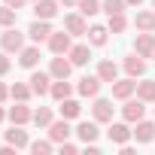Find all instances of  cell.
<instances>
[{
	"label": "cell",
	"instance_id": "obj_1",
	"mask_svg": "<svg viewBox=\"0 0 155 155\" xmlns=\"http://www.w3.org/2000/svg\"><path fill=\"white\" fill-rule=\"evenodd\" d=\"M107 140H110L113 146H125V143H131V140H134V125H131V122H110V128H107Z\"/></svg>",
	"mask_w": 155,
	"mask_h": 155
},
{
	"label": "cell",
	"instance_id": "obj_2",
	"mask_svg": "<svg viewBox=\"0 0 155 155\" xmlns=\"http://www.w3.org/2000/svg\"><path fill=\"white\" fill-rule=\"evenodd\" d=\"M101 85H104V79H101L97 73H85L82 79L76 82V94H79V97H91V101H94V97L101 94Z\"/></svg>",
	"mask_w": 155,
	"mask_h": 155
},
{
	"label": "cell",
	"instance_id": "obj_3",
	"mask_svg": "<svg viewBox=\"0 0 155 155\" xmlns=\"http://www.w3.org/2000/svg\"><path fill=\"white\" fill-rule=\"evenodd\" d=\"M28 82H31V91H34L37 97H46V94L52 91V73H49V70H31Z\"/></svg>",
	"mask_w": 155,
	"mask_h": 155
},
{
	"label": "cell",
	"instance_id": "obj_4",
	"mask_svg": "<svg viewBox=\"0 0 155 155\" xmlns=\"http://www.w3.org/2000/svg\"><path fill=\"white\" fill-rule=\"evenodd\" d=\"M0 49L9 52V55H18L25 49V34H18L15 28H3V34H0Z\"/></svg>",
	"mask_w": 155,
	"mask_h": 155
},
{
	"label": "cell",
	"instance_id": "obj_5",
	"mask_svg": "<svg viewBox=\"0 0 155 155\" xmlns=\"http://www.w3.org/2000/svg\"><path fill=\"white\" fill-rule=\"evenodd\" d=\"M46 46H49L52 55H67L70 46H73V34H67V31H52L49 40H46Z\"/></svg>",
	"mask_w": 155,
	"mask_h": 155
},
{
	"label": "cell",
	"instance_id": "obj_6",
	"mask_svg": "<svg viewBox=\"0 0 155 155\" xmlns=\"http://www.w3.org/2000/svg\"><path fill=\"white\" fill-rule=\"evenodd\" d=\"M113 113H116V107H113L110 97H94V104H91V119H94V122L110 125V122H113Z\"/></svg>",
	"mask_w": 155,
	"mask_h": 155
},
{
	"label": "cell",
	"instance_id": "obj_7",
	"mask_svg": "<svg viewBox=\"0 0 155 155\" xmlns=\"http://www.w3.org/2000/svg\"><path fill=\"white\" fill-rule=\"evenodd\" d=\"M64 31L67 34H73V37H85L88 34V21H85V15L76 9V12H67L64 15Z\"/></svg>",
	"mask_w": 155,
	"mask_h": 155
},
{
	"label": "cell",
	"instance_id": "obj_8",
	"mask_svg": "<svg viewBox=\"0 0 155 155\" xmlns=\"http://www.w3.org/2000/svg\"><path fill=\"white\" fill-rule=\"evenodd\" d=\"M122 119H125V122H131V125H134V122H140V119H146V101H140V97H137V101H134V97H128V101H125V107H122Z\"/></svg>",
	"mask_w": 155,
	"mask_h": 155
},
{
	"label": "cell",
	"instance_id": "obj_9",
	"mask_svg": "<svg viewBox=\"0 0 155 155\" xmlns=\"http://www.w3.org/2000/svg\"><path fill=\"white\" fill-rule=\"evenodd\" d=\"M134 52L140 58H152L155 55V31H140L134 40Z\"/></svg>",
	"mask_w": 155,
	"mask_h": 155
},
{
	"label": "cell",
	"instance_id": "obj_10",
	"mask_svg": "<svg viewBox=\"0 0 155 155\" xmlns=\"http://www.w3.org/2000/svg\"><path fill=\"white\" fill-rule=\"evenodd\" d=\"M49 73H52V79H70V73H73V61L67 55H55L49 61Z\"/></svg>",
	"mask_w": 155,
	"mask_h": 155
},
{
	"label": "cell",
	"instance_id": "obj_11",
	"mask_svg": "<svg viewBox=\"0 0 155 155\" xmlns=\"http://www.w3.org/2000/svg\"><path fill=\"white\" fill-rule=\"evenodd\" d=\"M73 134L79 137L82 143H97V137H101V122H94V119H88V122H79L73 128Z\"/></svg>",
	"mask_w": 155,
	"mask_h": 155
},
{
	"label": "cell",
	"instance_id": "obj_12",
	"mask_svg": "<svg viewBox=\"0 0 155 155\" xmlns=\"http://www.w3.org/2000/svg\"><path fill=\"white\" fill-rule=\"evenodd\" d=\"M134 94H137V79H134V76H125V79H116L113 82V97L116 101H128Z\"/></svg>",
	"mask_w": 155,
	"mask_h": 155
},
{
	"label": "cell",
	"instance_id": "obj_13",
	"mask_svg": "<svg viewBox=\"0 0 155 155\" xmlns=\"http://www.w3.org/2000/svg\"><path fill=\"white\" fill-rule=\"evenodd\" d=\"M40 43H31V46H25L21 52H18V64L25 67V70H37L40 67Z\"/></svg>",
	"mask_w": 155,
	"mask_h": 155
},
{
	"label": "cell",
	"instance_id": "obj_14",
	"mask_svg": "<svg viewBox=\"0 0 155 155\" xmlns=\"http://www.w3.org/2000/svg\"><path fill=\"white\" fill-rule=\"evenodd\" d=\"M58 12H61V0H34V15L37 18L52 21Z\"/></svg>",
	"mask_w": 155,
	"mask_h": 155
},
{
	"label": "cell",
	"instance_id": "obj_15",
	"mask_svg": "<svg viewBox=\"0 0 155 155\" xmlns=\"http://www.w3.org/2000/svg\"><path fill=\"white\" fill-rule=\"evenodd\" d=\"M6 116H9V122H12V125H28V122L34 119V110H31L25 101H15V107H9V110H6Z\"/></svg>",
	"mask_w": 155,
	"mask_h": 155
},
{
	"label": "cell",
	"instance_id": "obj_16",
	"mask_svg": "<svg viewBox=\"0 0 155 155\" xmlns=\"http://www.w3.org/2000/svg\"><path fill=\"white\" fill-rule=\"evenodd\" d=\"M70 134H73V128H70V119H55L52 125H49V137L55 140V146L58 143H64V140H70Z\"/></svg>",
	"mask_w": 155,
	"mask_h": 155
},
{
	"label": "cell",
	"instance_id": "obj_17",
	"mask_svg": "<svg viewBox=\"0 0 155 155\" xmlns=\"http://www.w3.org/2000/svg\"><path fill=\"white\" fill-rule=\"evenodd\" d=\"M134 140L137 143H152L155 140V119L149 122V119H140V122H134Z\"/></svg>",
	"mask_w": 155,
	"mask_h": 155
},
{
	"label": "cell",
	"instance_id": "obj_18",
	"mask_svg": "<svg viewBox=\"0 0 155 155\" xmlns=\"http://www.w3.org/2000/svg\"><path fill=\"white\" fill-rule=\"evenodd\" d=\"M67 58L73 61V67H85V64L91 61V43H76V46H70Z\"/></svg>",
	"mask_w": 155,
	"mask_h": 155
},
{
	"label": "cell",
	"instance_id": "obj_19",
	"mask_svg": "<svg viewBox=\"0 0 155 155\" xmlns=\"http://www.w3.org/2000/svg\"><path fill=\"white\" fill-rule=\"evenodd\" d=\"M49 34H52V21H46V18H34V25L28 28L31 43H46V40H49Z\"/></svg>",
	"mask_w": 155,
	"mask_h": 155
},
{
	"label": "cell",
	"instance_id": "obj_20",
	"mask_svg": "<svg viewBox=\"0 0 155 155\" xmlns=\"http://www.w3.org/2000/svg\"><path fill=\"white\" fill-rule=\"evenodd\" d=\"M122 67H125V73L128 76H134V79H140V76L146 73V58H140L137 52H131L125 61H122Z\"/></svg>",
	"mask_w": 155,
	"mask_h": 155
},
{
	"label": "cell",
	"instance_id": "obj_21",
	"mask_svg": "<svg viewBox=\"0 0 155 155\" xmlns=\"http://www.w3.org/2000/svg\"><path fill=\"white\" fill-rule=\"evenodd\" d=\"M6 143H12L15 149H28V146H31V137H28L25 125H12V128L6 131Z\"/></svg>",
	"mask_w": 155,
	"mask_h": 155
},
{
	"label": "cell",
	"instance_id": "obj_22",
	"mask_svg": "<svg viewBox=\"0 0 155 155\" xmlns=\"http://www.w3.org/2000/svg\"><path fill=\"white\" fill-rule=\"evenodd\" d=\"M58 113H61L64 119H70V122H76V119L82 116V104L76 101V97H64V101L58 104Z\"/></svg>",
	"mask_w": 155,
	"mask_h": 155
},
{
	"label": "cell",
	"instance_id": "obj_23",
	"mask_svg": "<svg viewBox=\"0 0 155 155\" xmlns=\"http://www.w3.org/2000/svg\"><path fill=\"white\" fill-rule=\"evenodd\" d=\"M97 76H101V79L104 82H116L119 79V64L116 61H110V58H104V61H97Z\"/></svg>",
	"mask_w": 155,
	"mask_h": 155
},
{
	"label": "cell",
	"instance_id": "obj_24",
	"mask_svg": "<svg viewBox=\"0 0 155 155\" xmlns=\"http://www.w3.org/2000/svg\"><path fill=\"white\" fill-rule=\"evenodd\" d=\"M85 37H88L91 46L101 49V46H107V40H110V28H107V25H88V34H85Z\"/></svg>",
	"mask_w": 155,
	"mask_h": 155
},
{
	"label": "cell",
	"instance_id": "obj_25",
	"mask_svg": "<svg viewBox=\"0 0 155 155\" xmlns=\"http://www.w3.org/2000/svg\"><path fill=\"white\" fill-rule=\"evenodd\" d=\"M73 91H76V88H73L67 79H52V91H49V97L61 104L64 97H73Z\"/></svg>",
	"mask_w": 155,
	"mask_h": 155
},
{
	"label": "cell",
	"instance_id": "obj_26",
	"mask_svg": "<svg viewBox=\"0 0 155 155\" xmlns=\"http://www.w3.org/2000/svg\"><path fill=\"white\" fill-rule=\"evenodd\" d=\"M137 97L146 101V104H155V79L140 76V82H137Z\"/></svg>",
	"mask_w": 155,
	"mask_h": 155
},
{
	"label": "cell",
	"instance_id": "obj_27",
	"mask_svg": "<svg viewBox=\"0 0 155 155\" xmlns=\"http://www.w3.org/2000/svg\"><path fill=\"white\" fill-rule=\"evenodd\" d=\"M134 28L137 31H155V9H140L134 15Z\"/></svg>",
	"mask_w": 155,
	"mask_h": 155
},
{
	"label": "cell",
	"instance_id": "obj_28",
	"mask_svg": "<svg viewBox=\"0 0 155 155\" xmlns=\"http://www.w3.org/2000/svg\"><path fill=\"white\" fill-rule=\"evenodd\" d=\"M128 15L125 12H113V15H107V28H110V34H125L128 31Z\"/></svg>",
	"mask_w": 155,
	"mask_h": 155
},
{
	"label": "cell",
	"instance_id": "obj_29",
	"mask_svg": "<svg viewBox=\"0 0 155 155\" xmlns=\"http://www.w3.org/2000/svg\"><path fill=\"white\" fill-rule=\"evenodd\" d=\"M37 128H49L52 122H55V113H52V107H37L34 110V119H31Z\"/></svg>",
	"mask_w": 155,
	"mask_h": 155
},
{
	"label": "cell",
	"instance_id": "obj_30",
	"mask_svg": "<svg viewBox=\"0 0 155 155\" xmlns=\"http://www.w3.org/2000/svg\"><path fill=\"white\" fill-rule=\"evenodd\" d=\"M9 97L12 101H31L34 97V91H31V82H15V85H9Z\"/></svg>",
	"mask_w": 155,
	"mask_h": 155
},
{
	"label": "cell",
	"instance_id": "obj_31",
	"mask_svg": "<svg viewBox=\"0 0 155 155\" xmlns=\"http://www.w3.org/2000/svg\"><path fill=\"white\" fill-rule=\"evenodd\" d=\"M15 21H18V9H12V6H0V28H15Z\"/></svg>",
	"mask_w": 155,
	"mask_h": 155
},
{
	"label": "cell",
	"instance_id": "obj_32",
	"mask_svg": "<svg viewBox=\"0 0 155 155\" xmlns=\"http://www.w3.org/2000/svg\"><path fill=\"white\" fill-rule=\"evenodd\" d=\"M76 9H79L85 18H94V15L101 12V0H79V3H76Z\"/></svg>",
	"mask_w": 155,
	"mask_h": 155
},
{
	"label": "cell",
	"instance_id": "obj_33",
	"mask_svg": "<svg viewBox=\"0 0 155 155\" xmlns=\"http://www.w3.org/2000/svg\"><path fill=\"white\" fill-rule=\"evenodd\" d=\"M34 155H49L52 149H55V140L49 137V140H31V146H28Z\"/></svg>",
	"mask_w": 155,
	"mask_h": 155
},
{
	"label": "cell",
	"instance_id": "obj_34",
	"mask_svg": "<svg viewBox=\"0 0 155 155\" xmlns=\"http://www.w3.org/2000/svg\"><path fill=\"white\" fill-rule=\"evenodd\" d=\"M125 9H128L125 0H101V12H107V15H113V12H125Z\"/></svg>",
	"mask_w": 155,
	"mask_h": 155
},
{
	"label": "cell",
	"instance_id": "obj_35",
	"mask_svg": "<svg viewBox=\"0 0 155 155\" xmlns=\"http://www.w3.org/2000/svg\"><path fill=\"white\" fill-rule=\"evenodd\" d=\"M12 70V61H9V52H0V76H6Z\"/></svg>",
	"mask_w": 155,
	"mask_h": 155
},
{
	"label": "cell",
	"instance_id": "obj_36",
	"mask_svg": "<svg viewBox=\"0 0 155 155\" xmlns=\"http://www.w3.org/2000/svg\"><path fill=\"white\" fill-rule=\"evenodd\" d=\"M58 149H61V152H67V155H76V152H79V146H76V143H70V140L58 143Z\"/></svg>",
	"mask_w": 155,
	"mask_h": 155
},
{
	"label": "cell",
	"instance_id": "obj_37",
	"mask_svg": "<svg viewBox=\"0 0 155 155\" xmlns=\"http://www.w3.org/2000/svg\"><path fill=\"white\" fill-rule=\"evenodd\" d=\"M3 3H6V6H12V9H21L28 0H3Z\"/></svg>",
	"mask_w": 155,
	"mask_h": 155
},
{
	"label": "cell",
	"instance_id": "obj_38",
	"mask_svg": "<svg viewBox=\"0 0 155 155\" xmlns=\"http://www.w3.org/2000/svg\"><path fill=\"white\" fill-rule=\"evenodd\" d=\"M6 97H9V85H6V82H0V104H3Z\"/></svg>",
	"mask_w": 155,
	"mask_h": 155
},
{
	"label": "cell",
	"instance_id": "obj_39",
	"mask_svg": "<svg viewBox=\"0 0 155 155\" xmlns=\"http://www.w3.org/2000/svg\"><path fill=\"white\" fill-rule=\"evenodd\" d=\"M76 3H79V0H61V6H67V9H70V6H76Z\"/></svg>",
	"mask_w": 155,
	"mask_h": 155
},
{
	"label": "cell",
	"instance_id": "obj_40",
	"mask_svg": "<svg viewBox=\"0 0 155 155\" xmlns=\"http://www.w3.org/2000/svg\"><path fill=\"white\" fill-rule=\"evenodd\" d=\"M9 116H6V110H3V104H0V122H6Z\"/></svg>",
	"mask_w": 155,
	"mask_h": 155
},
{
	"label": "cell",
	"instance_id": "obj_41",
	"mask_svg": "<svg viewBox=\"0 0 155 155\" xmlns=\"http://www.w3.org/2000/svg\"><path fill=\"white\" fill-rule=\"evenodd\" d=\"M125 3H128V6H140V3H143V0H125Z\"/></svg>",
	"mask_w": 155,
	"mask_h": 155
},
{
	"label": "cell",
	"instance_id": "obj_42",
	"mask_svg": "<svg viewBox=\"0 0 155 155\" xmlns=\"http://www.w3.org/2000/svg\"><path fill=\"white\" fill-rule=\"evenodd\" d=\"M152 9H155V0H152Z\"/></svg>",
	"mask_w": 155,
	"mask_h": 155
},
{
	"label": "cell",
	"instance_id": "obj_43",
	"mask_svg": "<svg viewBox=\"0 0 155 155\" xmlns=\"http://www.w3.org/2000/svg\"><path fill=\"white\" fill-rule=\"evenodd\" d=\"M152 64H155V55H152Z\"/></svg>",
	"mask_w": 155,
	"mask_h": 155
}]
</instances>
